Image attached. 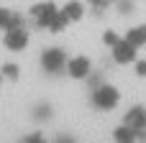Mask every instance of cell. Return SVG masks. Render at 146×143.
I'll use <instances>...</instances> for the list:
<instances>
[{"mask_svg": "<svg viewBox=\"0 0 146 143\" xmlns=\"http://www.w3.org/2000/svg\"><path fill=\"white\" fill-rule=\"evenodd\" d=\"M146 13V0H0V51L13 64L38 61L80 23L100 49L108 28Z\"/></svg>", "mask_w": 146, "mask_h": 143, "instance_id": "6da1fadb", "label": "cell"}, {"mask_svg": "<svg viewBox=\"0 0 146 143\" xmlns=\"http://www.w3.org/2000/svg\"><path fill=\"white\" fill-rule=\"evenodd\" d=\"M87 100H90V105L95 110L108 113V110H115V105L121 102V90L113 82H105V84L95 87L92 92H87Z\"/></svg>", "mask_w": 146, "mask_h": 143, "instance_id": "7a4b0ae2", "label": "cell"}, {"mask_svg": "<svg viewBox=\"0 0 146 143\" xmlns=\"http://www.w3.org/2000/svg\"><path fill=\"white\" fill-rule=\"evenodd\" d=\"M126 123L136 130V128H146V110H131L126 115Z\"/></svg>", "mask_w": 146, "mask_h": 143, "instance_id": "3957f363", "label": "cell"}, {"mask_svg": "<svg viewBox=\"0 0 146 143\" xmlns=\"http://www.w3.org/2000/svg\"><path fill=\"white\" fill-rule=\"evenodd\" d=\"M113 138H115V143H133L136 141V130L133 128H118L113 133Z\"/></svg>", "mask_w": 146, "mask_h": 143, "instance_id": "277c9868", "label": "cell"}]
</instances>
